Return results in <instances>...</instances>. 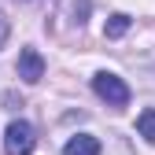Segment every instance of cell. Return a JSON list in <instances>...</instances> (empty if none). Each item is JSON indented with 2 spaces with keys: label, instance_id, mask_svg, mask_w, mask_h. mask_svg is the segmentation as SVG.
Returning a JSON list of instances; mask_svg holds the SVG:
<instances>
[{
  "label": "cell",
  "instance_id": "52a82bcc",
  "mask_svg": "<svg viewBox=\"0 0 155 155\" xmlns=\"http://www.w3.org/2000/svg\"><path fill=\"white\" fill-rule=\"evenodd\" d=\"M8 33H11V22H8V15L0 11V48L8 45Z\"/></svg>",
  "mask_w": 155,
  "mask_h": 155
},
{
  "label": "cell",
  "instance_id": "3957f363",
  "mask_svg": "<svg viewBox=\"0 0 155 155\" xmlns=\"http://www.w3.org/2000/svg\"><path fill=\"white\" fill-rule=\"evenodd\" d=\"M18 78H22L26 85H37L45 78V59H41L37 48H22L18 52Z\"/></svg>",
  "mask_w": 155,
  "mask_h": 155
},
{
  "label": "cell",
  "instance_id": "8992f818",
  "mask_svg": "<svg viewBox=\"0 0 155 155\" xmlns=\"http://www.w3.org/2000/svg\"><path fill=\"white\" fill-rule=\"evenodd\" d=\"M126 30H129V15H111V18H107V26H104L107 37H122Z\"/></svg>",
  "mask_w": 155,
  "mask_h": 155
},
{
  "label": "cell",
  "instance_id": "6da1fadb",
  "mask_svg": "<svg viewBox=\"0 0 155 155\" xmlns=\"http://www.w3.org/2000/svg\"><path fill=\"white\" fill-rule=\"evenodd\" d=\"M92 92L100 96V100H107V107H126L129 104V85L118 74H107V70L92 74Z\"/></svg>",
  "mask_w": 155,
  "mask_h": 155
},
{
  "label": "cell",
  "instance_id": "7a4b0ae2",
  "mask_svg": "<svg viewBox=\"0 0 155 155\" xmlns=\"http://www.w3.org/2000/svg\"><path fill=\"white\" fill-rule=\"evenodd\" d=\"M33 144H37V133L30 122H22V118L8 122V129H4V151L8 155H30Z\"/></svg>",
  "mask_w": 155,
  "mask_h": 155
},
{
  "label": "cell",
  "instance_id": "277c9868",
  "mask_svg": "<svg viewBox=\"0 0 155 155\" xmlns=\"http://www.w3.org/2000/svg\"><path fill=\"white\" fill-rule=\"evenodd\" d=\"M63 155H100V140L89 137V133H78V137H70V140H67Z\"/></svg>",
  "mask_w": 155,
  "mask_h": 155
},
{
  "label": "cell",
  "instance_id": "5b68a950",
  "mask_svg": "<svg viewBox=\"0 0 155 155\" xmlns=\"http://www.w3.org/2000/svg\"><path fill=\"white\" fill-rule=\"evenodd\" d=\"M137 129H140V137H144L148 144H155V107L140 111V118H137Z\"/></svg>",
  "mask_w": 155,
  "mask_h": 155
}]
</instances>
